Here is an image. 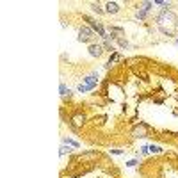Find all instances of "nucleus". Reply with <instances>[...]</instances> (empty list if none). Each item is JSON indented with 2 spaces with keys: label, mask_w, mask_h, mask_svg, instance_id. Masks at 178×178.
Masks as SVG:
<instances>
[{
  "label": "nucleus",
  "mask_w": 178,
  "mask_h": 178,
  "mask_svg": "<svg viewBox=\"0 0 178 178\" xmlns=\"http://www.w3.org/2000/svg\"><path fill=\"white\" fill-rule=\"evenodd\" d=\"M77 39L80 43H89V45H91V41L94 39V30H93L91 27H80L78 28Z\"/></svg>",
  "instance_id": "f257e3e1"
},
{
  "label": "nucleus",
  "mask_w": 178,
  "mask_h": 178,
  "mask_svg": "<svg viewBox=\"0 0 178 178\" xmlns=\"http://www.w3.org/2000/svg\"><path fill=\"white\" fill-rule=\"evenodd\" d=\"M87 52H89L91 57H96V59H98V57H102V54H103L105 50H103V45H100V43H91L89 48H87Z\"/></svg>",
  "instance_id": "f03ea898"
},
{
  "label": "nucleus",
  "mask_w": 178,
  "mask_h": 178,
  "mask_svg": "<svg viewBox=\"0 0 178 178\" xmlns=\"http://www.w3.org/2000/svg\"><path fill=\"white\" fill-rule=\"evenodd\" d=\"M84 84L87 85L89 91H93V89L96 87V84H98V73H91V75L84 77Z\"/></svg>",
  "instance_id": "7ed1b4c3"
},
{
  "label": "nucleus",
  "mask_w": 178,
  "mask_h": 178,
  "mask_svg": "<svg viewBox=\"0 0 178 178\" xmlns=\"http://www.w3.org/2000/svg\"><path fill=\"white\" fill-rule=\"evenodd\" d=\"M148 130H150V127L146 125V123H139V127H135L134 128V132H132V135L134 137H148Z\"/></svg>",
  "instance_id": "20e7f679"
},
{
  "label": "nucleus",
  "mask_w": 178,
  "mask_h": 178,
  "mask_svg": "<svg viewBox=\"0 0 178 178\" xmlns=\"http://www.w3.org/2000/svg\"><path fill=\"white\" fill-rule=\"evenodd\" d=\"M84 121H85L84 114H75V116L71 118V127H73V128H80L82 125H84Z\"/></svg>",
  "instance_id": "39448f33"
},
{
  "label": "nucleus",
  "mask_w": 178,
  "mask_h": 178,
  "mask_svg": "<svg viewBox=\"0 0 178 178\" xmlns=\"http://www.w3.org/2000/svg\"><path fill=\"white\" fill-rule=\"evenodd\" d=\"M105 13H109V14L119 13V6H118L116 2H107L105 4Z\"/></svg>",
  "instance_id": "423d86ee"
},
{
  "label": "nucleus",
  "mask_w": 178,
  "mask_h": 178,
  "mask_svg": "<svg viewBox=\"0 0 178 178\" xmlns=\"http://www.w3.org/2000/svg\"><path fill=\"white\" fill-rule=\"evenodd\" d=\"M59 93H61V96H63V98H71L70 87H66V84H63V82H61V85H59Z\"/></svg>",
  "instance_id": "0eeeda50"
},
{
  "label": "nucleus",
  "mask_w": 178,
  "mask_h": 178,
  "mask_svg": "<svg viewBox=\"0 0 178 178\" xmlns=\"http://www.w3.org/2000/svg\"><path fill=\"white\" fill-rule=\"evenodd\" d=\"M63 144H68V146H73V148H80V142L73 141L70 137H63Z\"/></svg>",
  "instance_id": "6e6552de"
},
{
  "label": "nucleus",
  "mask_w": 178,
  "mask_h": 178,
  "mask_svg": "<svg viewBox=\"0 0 178 178\" xmlns=\"http://www.w3.org/2000/svg\"><path fill=\"white\" fill-rule=\"evenodd\" d=\"M91 9L96 14H103V13H105V9H102V6H100L98 2H91Z\"/></svg>",
  "instance_id": "1a4fd4ad"
},
{
  "label": "nucleus",
  "mask_w": 178,
  "mask_h": 178,
  "mask_svg": "<svg viewBox=\"0 0 178 178\" xmlns=\"http://www.w3.org/2000/svg\"><path fill=\"white\" fill-rule=\"evenodd\" d=\"M148 150H150V153H162L164 151L162 146H158V144H150Z\"/></svg>",
  "instance_id": "9d476101"
},
{
  "label": "nucleus",
  "mask_w": 178,
  "mask_h": 178,
  "mask_svg": "<svg viewBox=\"0 0 178 178\" xmlns=\"http://www.w3.org/2000/svg\"><path fill=\"white\" fill-rule=\"evenodd\" d=\"M109 30H111L112 34H116V36H123V34H125V30H123L121 27H116V25H111V28H109Z\"/></svg>",
  "instance_id": "9b49d317"
},
{
  "label": "nucleus",
  "mask_w": 178,
  "mask_h": 178,
  "mask_svg": "<svg viewBox=\"0 0 178 178\" xmlns=\"http://www.w3.org/2000/svg\"><path fill=\"white\" fill-rule=\"evenodd\" d=\"M96 157H98V151H87L84 155H80V160L82 158H96Z\"/></svg>",
  "instance_id": "f8f14e48"
},
{
  "label": "nucleus",
  "mask_w": 178,
  "mask_h": 178,
  "mask_svg": "<svg viewBox=\"0 0 178 178\" xmlns=\"http://www.w3.org/2000/svg\"><path fill=\"white\" fill-rule=\"evenodd\" d=\"M135 16H137V20H146V16H148V13H146V11H142V9H137V13H135Z\"/></svg>",
  "instance_id": "ddd939ff"
},
{
  "label": "nucleus",
  "mask_w": 178,
  "mask_h": 178,
  "mask_svg": "<svg viewBox=\"0 0 178 178\" xmlns=\"http://www.w3.org/2000/svg\"><path fill=\"white\" fill-rule=\"evenodd\" d=\"M151 7H153V2H142L139 9H142V11H146V13H148V11L151 9Z\"/></svg>",
  "instance_id": "4468645a"
},
{
  "label": "nucleus",
  "mask_w": 178,
  "mask_h": 178,
  "mask_svg": "<svg viewBox=\"0 0 178 178\" xmlns=\"http://www.w3.org/2000/svg\"><path fill=\"white\" fill-rule=\"evenodd\" d=\"M59 153H61V155H66V153H71L70 146H68V144H63V146H61V150H59Z\"/></svg>",
  "instance_id": "2eb2a0df"
},
{
  "label": "nucleus",
  "mask_w": 178,
  "mask_h": 178,
  "mask_svg": "<svg viewBox=\"0 0 178 178\" xmlns=\"http://www.w3.org/2000/svg\"><path fill=\"white\" fill-rule=\"evenodd\" d=\"M116 43L119 45L121 48H128V41H127V39H123V37H119V39H118Z\"/></svg>",
  "instance_id": "dca6fc26"
},
{
  "label": "nucleus",
  "mask_w": 178,
  "mask_h": 178,
  "mask_svg": "<svg viewBox=\"0 0 178 178\" xmlns=\"http://www.w3.org/2000/svg\"><path fill=\"white\" fill-rule=\"evenodd\" d=\"M77 91L78 93H85V91H89V89H87V85H85V84H78Z\"/></svg>",
  "instance_id": "f3484780"
},
{
  "label": "nucleus",
  "mask_w": 178,
  "mask_h": 178,
  "mask_svg": "<svg viewBox=\"0 0 178 178\" xmlns=\"http://www.w3.org/2000/svg\"><path fill=\"white\" fill-rule=\"evenodd\" d=\"M137 164H139V160H137V158H134V160H128V162H127V167H135Z\"/></svg>",
  "instance_id": "a211bd4d"
},
{
  "label": "nucleus",
  "mask_w": 178,
  "mask_h": 178,
  "mask_svg": "<svg viewBox=\"0 0 178 178\" xmlns=\"http://www.w3.org/2000/svg\"><path fill=\"white\" fill-rule=\"evenodd\" d=\"M148 153H150L148 146H141V155H148Z\"/></svg>",
  "instance_id": "6ab92c4d"
},
{
  "label": "nucleus",
  "mask_w": 178,
  "mask_h": 178,
  "mask_svg": "<svg viewBox=\"0 0 178 178\" xmlns=\"http://www.w3.org/2000/svg\"><path fill=\"white\" fill-rule=\"evenodd\" d=\"M111 153H114V155H123V150H111Z\"/></svg>",
  "instance_id": "aec40b11"
},
{
  "label": "nucleus",
  "mask_w": 178,
  "mask_h": 178,
  "mask_svg": "<svg viewBox=\"0 0 178 178\" xmlns=\"http://www.w3.org/2000/svg\"><path fill=\"white\" fill-rule=\"evenodd\" d=\"M175 45H178V37H176V39H175Z\"/></svg>",
  "instance_id": "412c9836"
}]
</instances>
